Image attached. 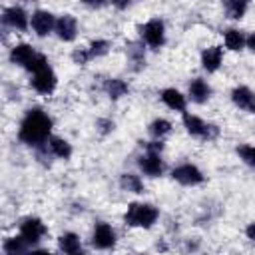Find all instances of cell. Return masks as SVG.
Returning <instances> with one entry per match:
<instances>
[{
	"mask_svg": "<svg viewBox=\"0 0 255 255\" xmlns=\"http://www.w3.org/2000/svg\"><path fill=\"white\" fill-rule=\"evenodd\" d=\"M50 131H52V120L42 110L34 108L24 116L18 129V137L26 145H40L46 139H50Z\"/></svg>",
	"mask_w": 255,
	"mask_h": 255,
	"instance_id": "1",
	"label": "cell"
},
{
	"mask_svg": "<svg viewBox=\"0 0 255 255\" xmlns=\"http://www.w3.org/2000/svg\"><path fill=\"white\" fill-rule=\"evenodd\" d=\"M157 207H153L151 203H129L128 211L124 215V221L131 227H151L157 221Z\"/></svg>",
	"mask_w": 255,
	"mask_h": 255,
	"instance_id": "2",
	"label": "cell"
},
{
	"mask_svg": "<svg viewBox=\"0 0 255 255\" xmlns=\"http://www.w3.org/2000/svg\"><path fill=\"white\" fill-rule=\"evenodd\" d=\"M183 126L187 129V133H191L195 137H201V139H213L219 133L217 126L207 124V122H203L201 118H197L189 112H183Z\"/></svg>",
	"mask_w": 255,
	"mask_h": 255,
	"instance_id": "3",
	"label": "cell"
},
{
	"mask_svg": "<svg viewBox=\"0 0 255 255\" xmlns=\"http://www.w3.org/2000/svg\"><path fill=\"white\" fill-rule=\"evenodd\" d=\"M139 32H141L143 42H145L149 48H153V50L161 48L163 42H165V26H163V22H161L159 18L147 20V22L139 28Z\"/></svg>",
	"mask_w": 255,
	"mask_h": 255,
	"instance_id": "4",
	"label": "cell"
},
{
	"mask_svg": "<svg viewBox=\"0 0 255 255\" xmlns=\"http://www.w3.org/2000/svg\"><path fill=\"white\" fill-rule=\"evenodd\" d=\"M46 233V225L42 223V219L38 217H26L22 223H20V235L24 237V241L28 245H34L38 243Z\"/></svg>",
	"mask_w": 255,
	"mask_h": 255,
	"instance_id": "5",
	"label": "cell"
},
{
	"mask_svg": "<svg viewBox=\"0 0 255 255\" xmlns=\"http://www.w3.org/2000/svg\"><path fill=\"white\" fill-rule=\"evenodd\" d=\"M171 177H173L175 181H179L181 185H197V183L203 181V173H201L195 165H191V163H181V165H177V167L171 171Z\"/></svg>",
	"mask_w": 255,
	"mask_h": 255,
	"instance_id": "6",
	"label": "cell"
},
{
	"mask_svg": "<svg viewBox=\"0 0 255 255\" xmlns=\"http://www.w3.org/2000/svg\"><path fill=\"white\" fill-rule=\"evenodd\" d=\"M114 243H116V233H114L112 225H108L104 221L96 223L94 233H92V245L96 249H110V247H114Z\"/></svg>",
	"mask_w": 255,
	"mask_h": 255,
	"instance_id": "7",
	"label": "cell"
},
{
	"mask_svg": "<svg viewBox=\"0 0 255 255\" xmlns=\"http://www.w3.org/2000/svg\"><path fill=\"white\" fill-rule=\"evenodd\" d=\"M56 84H58V80H56V74L50 66L32 76V88L40 94H52L56 90Z\"/></svg>",
	"mask_w": 255,
	"mask_h": 255,
	"instance_id": "8",
	"label": "cell"
},
{
	"mask_svg": "<svg viewBox=\"0 0 255 255\" xmlns=\"http://www.w3.org/2000/svg\"><path fill=\"white\" fill-rule=\"evenodd\" d=\"M137 165H139V169H141L145 175H149V177H159V175L163 173V161H161V157H159L157 151H147V153H143V155L137 159Z\"/></svg>",
	"mask_w": 255,
	"mask_h": 255,
	"instance_id": "9",
	"label": "cell"
},
{
	"mask_svg": "<svg viewBox=\"0 0 255 255\" xmlns=\"http://www.w3.org/2000/svg\"><path fill=\"white\" fill-rule=\"evenodd\" d=\"M56 28V18L48 10H36L32 14V30L38 36H46Z\"/></svg>",
	"mask_w": 255,
	"mask_h": 255,
	"instance_id": "10",
	"label": "cell"
},
{
	"mask_svg": "<svg viewBox=\"0 0 255 255\" xmlns=\"http://www.w3.org/2000/svg\"><path fill=\"white\" fill-rule=\"evenodd\" d=\"M231 100H233V104H235L239 110L249 112V114H255V92H251L247 86H237V88H233Z\"/></svg>",
	"mask_w": 255,
	"mask_h": 255,
	"instance_id": "11",
	"label": "cell"
},
{
	"mask_svg": "<svg viewBox=\"0 0 255 255\" xmlns=\"http://www.w3.org/2000/svg\"><path fill=\"white\" fill-rule=\"evenodd\" d=\"M2 20L6 26L14 30H26L28 28V14L22 6H8L2 14Z\"/></svg>",
	"mask_w": 255,
	"mask_h": 255,
	"instance_id": "12",
	"label": "cell"
},
{
	"mask_svg": "<svg viewBox=\"0 0 255 255\" xmlns=\"http://www.w3.org/2000/svg\"><path fill=\"white\" fill-rule=\"evenodd\" d=\"M54 30H56V34H58L60 40L72 42L76 38V34H78V22H76V18L72 14H62L56 20V28Z\"/></svg>",
	"mask_w": 255,
	"mask_h": 255,
	"instance_id": "13",
	"label": "cell"
},
{
	"mask_svg": "<svg viewBox=\"0 0 255 255\" xmlns=\"http://www.w3.org/2000/svg\"><path fill=\"white\" fill-rule=\"evenodd\" d=\"M221 60H223V50H221V46H209V48H205V50L201 52V66H203V70H207V72L219 70Z\"/></svg>",
	"mask_w": 255,
	"mask_h": 255,
	"instance_id": "14",
	"label": "cell"
},
{
	"mask_svg": "<svg viewBox=\"0 0 255 255\" xmlns=\"http://www.w3.org/2000/svg\"><path fill=\"white\" fill-rule=\"evenodd\" d=\"M36 54H38V52H34V48H32L30 44H16V46L10 50V60H12L14 64L22 66V68H28Z\"/></svg>",
	"mask_w": 255,
	"mask_h": 255,
	"instance_id": "15",
	"label": "cell"
},
{
	"mask_svg": "<svg viewBox=\"0 0 255 255\" xmlns=\"http://www.w3.org/2000/svg\"><path fill=\"white\" fill-rule=\"evenodd\" d=\"M211 96V88L209 84L203 80V78H193L189 82V98L195 102V104H203L207 102Z\"/></svg>",
	"mask_w": 255,
	"mask_h": 255,
	"instance_id": "16",
	"label": "cell"
},
{
	"mask_svg": "<svg viewBox=\"0 0 255 255\" xmlns=\"http://www.w3.org/2000/svg\"><path fill=\"white\" fill-rule=\"evenodd\" d=\"M161 102L175 112H185V96L175 88H165L161 92Z\"/></svg>",
	"mask_w": 255,
	"mask_h": 255,
	"instance_id": "17",
	"label": "cell"
},
{
	"mask_svg": "<svg viewBox=\"0 0 255 255\" xmlns=\"http://www.w3.org/2000/svg\"><path fill=\"white\" fill-rule=\"evenodd\" d=\"M48 147H50V153L56 155V157H60V159H68L72 155L70 143L66 139H62V137H50L48 139Z\"/></svg>",
	"mask_w": 255,
	"mask_h": 255,
	"instance_id": "18",
	"label": "cell"
},
{
	"mask_svg": "<svg viewBox=\"0 0 255 255\" xmlns=\"http://www.w3.org/2000/svg\"><path fill=\"white\" fill-rule=\"evenodd\" d=\"M58 243H60V249L66 255H74V253L82 251V243H80V237L76 233H64V235H60Z\"/></svg>",
	"mask_w": 255,
	"mask_h": 255,
	"instance_id": "19",
	"label": "cell"
},
{
	"mask_svg": "<svg viewBox=\"0 0 255 255\" xmlns=\"http://www.w3.org/2000/svg\"><path fill=\"white\" fill-rule=\"evenodd\" d=\"M28 251V243L24 241L22 235L18 237H8L4 241V253L6 255H24Z\"/></svg>",
	"mask_w": 255,
	"mask_h": 255,
	"instance_id": "20",
	"label": "cell"
},
{
	"mask_svg": "<svg viewBox=\"0 0 255 255\" xmlns=\"http://www.w3.org/2000/svg\"><path fill=\"white\" fill-rule=\"evenodd\" d=\"M245 44H247V38H245L239 30H235V28L225 30V46H227L229 50L237 52V50H241Z\"/></svg>",
	"mask_w": 255,
	"mask_h": 255,
	"instance_id": "21",
	"label": "cell"
},
{
	"mask_svg": "<svg viewBox=\"0 0 255 255\" xmlns=\"http://www.w3.org/2000/svg\"><path fill=\"white\" fill-rule=\"evenodd\" d=\"M106 92H108V96L112 98V100H118V98H122V96H126L128 94V84L124 82V80H118V78H112V80H108L106 82Z\"/></svg>",
	"mask_w": 255,
	"mask_h": 255,
	"instance_id": "22",
	"label": "cell"
},
{
	"mask_svg": "<svg viewBox=\"0 0 255 255\" xmlns=\"http://www.w3.org/2000/svg\"><path fill=\"white\" fill-rule=\"evenodd\" d=\"M122 187L126 191H131V193H143V181L139 179V175L135 173H124L122 179H120Z\"/></svg>",
	"mask_w": 255,
	"mask_h": 255,
	"instance_id": "23",
	"label": "cell"
},
{
	"mask_svg": "<svg viewBox=\"0 0 255 255\" xmlns=\"http://www.w3.org/2000/svg\"><path fill=\"white\" fill-rule=\"evenodd\" d=\"M171 131V124L167 122V120H163V118H157V120H153L151 124H149V133L153 135V137H163L165 133H169Z\"/></svg>",
	"mask_w": 255,
	"mask_h": 255,
	"instance_id": "24",
	"label": "cell"
},
{
	"mask_svg": "<svg viewBox=\"0 0 255 255\" xmlns=\"http://www.w3.org/2000/svg\"><path fill=\"white\" fill-rule=\"evenodd\" d=\"M225 10H227V16H229V18L239 20V18H243V14H245V10H247V2L229 0V2H225Z\"/></svg>",
	"mask_w": 255,
	"mask_h": 255,
	"instance_id": "25",
	"label": "cell"
},
{
	"mask_svg": "<svg viewBox=\"0 0 255 255\" xmlns=\"http://www.w3.org/2000/svg\"><path fill=\"white\" fill-rule=\"evenodd\" d=\"M237 155L249 165L255 169V145H249V143H243L237 147Z\"/></svg>",
	"mask_w": 255,
	"mask_h": 255,
	"instance_id": "26",
	"label": "cell"
},
{
	"mask_svg": "<svg viewBox=\"0 0 255 255\" xmlns=\"http://www.w3.org/2000/svg\"><path fill=\"white\" fill-rule=\"evenodd\" d=\"M128 54H129V60L131 64H135V68H141L145 64V56H143V48L139 44H129L128 48Z\"/></svg>",
	"mask_w": 255,
	"mask_h": 255,
	"instance_id": "27",
	"label": "cell"
},
{
	"mask_svg": "<svg viewBox=\"0 0 255 255\" xmlns=\"http://www.w3.org/2000/svg\"><path fill=\"white\" fill-rule=\"evenodd\" d=\"M110 48V42L108 40H94L90 42L88 46V52H90V58H98V56H104Z\"/></svg>",
	"mask_w": 255,
	"mask_h": 255,
	"instance_id": "28",
	"label": "cell"
},
{
	"mask_svg": "<svg viewBox=\"0 0 255 255\" xmlns=\"http://www.w3.org/2000/svg\"><path fill=\"white\" fill-rule=\"evenodd\" d=\"M72 60H74V64H80V66H84V64H88L92 58H90V52H88V48H78V50H74V54H72Z\"/></svg>",
	"mask_w": 255,
	"mask_h": 255,
	"instance_id": "29",
	"label": "cell"
},
{
	"mask_svg": "<svg viewBox=\"0 0 255 255\" xmlns=\"http://www.w3.org/2000/svg\"><path fill=\"white\" fill-rule=\"evenodd\" d=\"M98 128H100L102 133H108V131L114 129V122H110V120H98Z\"/></svg>",
	"mask_w": 255,
	"mask_h": 255,
	"instance_id": "30",
	"label": "cell"
},
{
	"mask_svg": "<svg viewBox=\"0 0 255 255\" xmlns=\"http://www.w3.org/2000/svg\"><path fill=\"white\" fill-rule=\"evenodd\" d=\"M24 255H54V253H50L46 249H32V251H26Z\"/></svg>",
	"mask_w": 255,
	"mask_h": 255,
	"instance_id": "31",
	"label": "cell"
},
{
	"mask_svg": "<svg viewBox=\"0 0 255 255\" xmlns=\"http://www.w3.org/2000/svg\"><path fill=\"white\" fill-rule=\"evenodd\" d=\"M245 233H247V237H249L251 241H255V221H253V223H249V227L245 229Z\"/></svg>",
	"mask_w": 255,
	"mask_h": 255,
	"instance_id": "32",
	"label": "cell"
},
{
	"mask_svg": "<svg viewBox=\"0 0 255 255\" xmlns=\"http://www.w3.org/2000/svg\"><path fill=\"white\" fill-rule=\"evenodd\" d=\"M247 48H249L251 52H255V32H253V34L247 38Z\"/></svg>",
	"mask_w": 255,
	"mask_h": 255,
	"instance_id": "33",
	"label": "cell"
},
{
	"mask_svg": "<svg viewBox=\"0 0 255 255\" xmlns=\"http://www.w3.org/2000/svg\"><path fill=\"white\" fill-rule=\"evenodd\" d=\"M74 255H84V253H82V251H78V253H74Z\"/></svg>",
	"mask_w": 255,
	"mask_h": 255,
	"instance_id": "34",
	"label": "cell"
},
{
	"mask_svg": "<svg viewBox=\"0 0 255 255\" xmlns=\"http://www.w3.org/2000/svg\"><path fill=\"white\" fill-rule=\"evenodd\" d=\"M133 255H147V253H133Z\"/></svg>",
	"mask_w": 255,
	"mask_h": 255,
	"instance_id": "35",
	"label": "cell"
}]
</instances>
